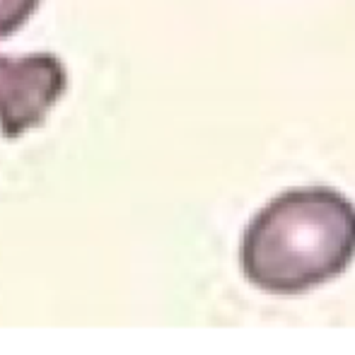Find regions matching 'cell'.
I'll return each instance as SVG.
<instances>
[{"mask_svg": "<svg viewBox=\"0 0 355 355\" xmlns=\"http://www.w3.org/2000/svg\"><path fill=\"white\" fill-rule=\"evenodd\" d=\"M355 259V203L329 187H302L268 201L247 225L242 273L268 295H302L338 278Z\"/></svg>", "mask_w": 355, "mask_h": 355, "instance_id": "cell-1", "label": "cell"}, {"mask_svg": "<svg viewBox=\"0 0 355 355\" xmlns=\"http://www.w3.org/2000/svg\"><path fill=\"white\" fill-rule=\"evenodd\" d=\"M42 0H0V39L12 37L37 12ZM68 87L66 66L53 53H0V133L15 141L42 126Z\"/></svg>", "mask_w": 355, "mask_h": 355, "instance_id": "cell-2", "label": "cell"}]
</instances>
